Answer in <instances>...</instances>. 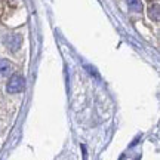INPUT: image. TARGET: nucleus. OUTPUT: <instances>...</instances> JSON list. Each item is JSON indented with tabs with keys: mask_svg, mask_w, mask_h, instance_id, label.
Segmentation results:
<instances>
[{
	"mask_svg": "<svg viewBox=\"0 0 160 160\" xmlns=\"http://www.w3.org/2000/svg\"><path fill=\"white\" fill-rule=\"evenodd\" d=\"M25 88V80H24V76L21 74H13L8 83V92L9 93H19V92L24 91Z\"/></svg>",
	"mask_w": 160,
	"mask_h": 160,
	"instance_id": "f257e3e1",
	"label": "nucleus"
},
{
	"mask_svg": "<svg viewBox=\"0 0 160 160\" xmlns=\"http://www.w3.org/2000/svg\"><path fill=\"white\" fill-rule=\"evenodd\" d=\"M13 71V65L8 59H0V77H9Z\"/></svg>",
	"mask_w": 160,
	"mask_h": 160,
	"instance_id": "f03ea898",
	"label": "nucleus"
},
{
	"mask_svg": "<svg viewBox=\"0 0 160 160\" xmlns=\"http://www.w3.org/2000/svg\"><path fill=\"white\" fill-rule=\"evenodd\" d=\"M19 45H21V37L19 36H11L9 40H8V46L11 48L12 51H18Z\"/></svg>",
	"mask_w": 160,
	"mask_h": 160,
	"instance_id": "7ed1b4c3",
	"label": "nucleus"
},
{
	"mask_svg": "<svg viewBox=\"0 0 160 160\" xmlns=\"http://www.w3.org/2000/svg\"><path fill=\"white\" fill-rule=\"evenodd\" d=\"M128 5L131 8V11H133V12L142 11V3H141V0H128Z\"/></svg>",
	"mask_w": 160,
	"mask_h": 160,
	"instance_id": "20e7f679",
	"label": "nucleus"
}]
</instances>
